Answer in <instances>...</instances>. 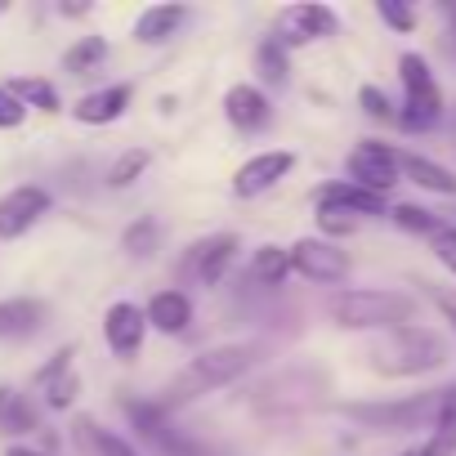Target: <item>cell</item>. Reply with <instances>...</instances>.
Segmentation results:
<instances>
[{
  "label": "cell",
  "mask_w": 456,
  "mask_h": 456,
  "mask_svg": "<svg viewBox=\"0 0 456 456\" xmlns=\"http://www.w3.org/2000/svg\"><path fill=\"white\" fill-rule=\"evenodd\" d=\"M251 362H256V349H251V345H215V349L188 358V362L166 380L157 407H161V411H175V407H183V403H192V398H201V394L228 389L233 380H242V376L251 371Z\"/></svg>",
  "instance_id": "6da1fadb"
},
{
  "label": "cell",
  "mask_w": 456,
  "mask_h": 456,
  "mask_svg": "<svg viewBox=\"0 0 456 456\" xmlns=\"http://www.w3.org/2000/svg\"><path fill=\"white\" fill-rule=\"evenodd\" d=\"M367 362L380 376H425L447 362V345L429 327H394L367 349Z\"/></svg>",
  "instance_id": "7a4b0ae2"
},
{
  "label": "cell",
  "mask_w": 456,
  "mask_h": 456,
  "mask_svg": "<svg viewBox=\"0 0 456 456\" xmlns=\"http://www.w3.org/2000/svg\"><path fill=\"white\" fill-rule=\"evenodd\" d=\"M331 318L345 331H394L416 318V300L403 291H345L331 300Z\"/></svg>",
  "instance_id": "3957f363"
},
{
  "label": "cell",
  "mask_w": 456,
  "mask_h": 456,
  "mask_svg": "<svg viewBox=\"0 0 456 456\" xmlns=\"http://www.w3.org/2000/svg\"><path fill=\"white\" fill-rule=\"evenodd\" d=\"M443 407V389L434 394H411L398 403H345L340 411L367 429H385V434H407V429H434Z\"/></svg>",
  "instance_id": "277c9868"
},
{
  "label": "cell",
  "mask_w": 456,
  "mask_h": 456,
  "mask_svg": "<svg viewBox=\"0 0 456 456\" xmlns=\"http://www.w3.org/2000/svg\"><path fill=\"white\" fill-rule=\"evenodd\" d=\"M398 77H403V90H407V103H403L398 121L407 130H429L443 117V94H438V81H434L429 63L420 54H403L398 59Z\"/></svg>",
  "instance_id": "5b68a950"
},
{
  "label": "cell",
  "mask_w": 456,
  "mask_h": 456,
  "mask_svg": "<svg viewBox=\"0 0 456 456\" xmlns=\"http://www.w3.org/2000/svg\"><path fill=\"white\" fill-rule=\"evenodd\" d=\"M336 28H340V19H336L331 5L305 0V5H287V10L278 14V37H273V41H278L282 50H291V45H314V41L336 37Z\"/></svg>",
  "instance_id": "8992f818"
},
{
  "label": "cell",
  "mask_w": 456,
  "mask_h": 456,
  "mask_svg": "<svg viewBox=\"0 0 456 456\" xmlns=\"http://www.w3.org/2000/svg\"><path fill=\"white\" fill-rule=\"evenodd\" d=\"M287 256H291V269H296L300 278L318 282V287H336V282H345L349 269H354L349 256H345L340 247L322 242V238H300Z\"/></svg>",
  "instance_id": "52a82bcc"
},
{
  "label": "cell",
  "mask_w": 456,
  "mask_h": 456,
  "mask_svg": "<svg viewBox=\"0 0 456 456\" xmlns=\"http://www.w3.org/2000/svg\"><path fill=\"white\" fill-rule=\"evenodd\" d=\"M345 166H349V183H358V188H367L376 197H385L398 183V152L385 148V143H376V139L358 143Z\"/></svg>",
  "instance_id": "ba28073f"
},
{
  "label": "cell",
  "mask_w": 456,
  "mask_h": 456,
  "mask_svg": "<svg viewBox=\"0 0 456 456\" xmlns=\"http://www.w3.org/2000/svg\"><path fill=\"white\" fill-rule=\"evenodd\" d=\"M45 210H50V192H45L41 183H19V188H10L5 197H0V242L23 238Z\"/></svg>",
  "instance_id": "9c48e42d"
},
{
  "label": "cell",
  "mask_w": 456,
  "mask_h": 456,
  "mask_svg": "<svg viewBox=\"0 0 456 456\" xmlns=\"http://www.w3.org/2000/svg\"><path fill=\"white\" fill-rule=\"evenodd\" d=\"M233 256H238V238H233V233H215V238H201V242L188 247L179 273L197 278L201 287H215V282L224 278V269L233 265Z\"/></svg>",
  "instance_id": "30bf717a"
},
{
  "label": "cell",
  "mask_w": 456,
  "mask_h": 456,
  "mask_svg": "<svg viewBox=\"0 0 456 456\" xmlns=\"http://www.w3.org/2000/svg\"><path fill=\"white\" fill-rule=\"evenodd\" d=\"M126 416L134 420V429L161 447V456H206L197 443H188L179 429H170V416L157 403H126Z\"/></svg>",
  "instance_id": "8fae6325"
},
{
  "label": "cell",
  "mask_w": 456,
  "mask_h": 456,
  "mask_svg": "<svg viewBox=\"0 0 456 456\" xmlns=\"http://www.w3.org/2000/svg\"><path fill=\"white\" fill-rule=\"evenodd\" d=\"M291 166H296V152H287V148L256 152L251 161L238 166V175H233V192H238V197H260V192H269L282 175H291Z\"/></svg>",
  "instance_id": "7c38bea8"
},
{
  "label": "cell",
  "mask_w": 456,
  "mask_h": 456,
  "mask_svg": "<svg viewBox=\"0 0 456 456\" xmlns=\"http://www.w3.org/2000/svg\"><path fill=\"white\" fill-rule=\"evenodd\" d=\"M143 336H148V318L139 305L130 300H117L108 314H103V340L117 358H134L143 349Z\"/></svg>",
  "instance_id": "4fadbf2b"
},
{
  "label": "cell",
  "mask_w": 456,
  "mask_h": 456,
  "mask_svg": "<svg viewBox=\"0 0 456 456\" xmlns=\"http://www.w3.org/2000/svg\"><path fill=\"white\" fill-rule=\"evenodd\" d=\"M224 117L233 121L238 130H247V134H256V130H265L269 126V117H273V108H269V99H265V90H256V86H228V94H224Z\"/></svg>",
  "instance_id": "5bb4252c"
},
{
  "label": "cell",
  "mask_w": 456,
  "mask_h": 456,
  "mask_svg": "<svg viewBox=\"0 0 456 456\" xmlns=\"http://www.w3.org/2000/svg\"><path fill=\"white\" fill-rule=\"evenodd\" d=\"M37 385H41V394H45V403H50L54 411L72 407V398H77V389H81V380H77V371H72V349H59V354L37 371Z\"/></svg>",
  "instance_id": "9a60e30c"
},
{
  "label": "cell",
  "mask_w": 456,
  "mask_h": 456,
  "mask_svg": "<svg viewBox=\"0 0 456 456\" xmlns=\"http://www.w3.org/2000/svg\"><path fill=\"white\" fill-rule=\"evenodd\" d=\"M45 300L32 296H14V300H0V340H28L45 327Z\"/></svg>",
  "instance_id": "2e32d148"
},
{
  "label": "cell",
  "mask_w": 456,
  "mask_h": 456,
  "mask_svg": "<svg viewBox=\"0 0 456 456\" xmlns=\"http://www.w3.org/2000/svg\"><path fill=\"white\" fill-rule=\"evenodd\" d=\"M130 94H134L130 86H103V90L77 99L72 117H77L81 126H108V121H117V117L130 108Z\"/></svg>",
  "instance_id": "e0dca14e"
},
{
  "label": "cell",
  "mask_w": 456,
  "mask_h": 456,
  "mask_svg": "<svg viewBox=\"0 0 456 456\" xmlns=\"http://www.w3.org/2000/svg\"><path fill=\"white\" fill-rule=\"evenodd\" d=\"M318 210H336V215H385V197L358 188V183H327L318 192Z\"/></svg>",
  "instance_id": "ac0fdd59"
},
{
  "label": "cell",
  "mask_w": 456,
  "mask_h": 456,
  "mask_svg": "<svg viewBox=\"0 0 456 456\" xmlns=\"http://www.w3.org/2000/svg\"><path fill=\"white\" fill-rule=\"evenodd\" d=\"M188 23V5H148L134 19V41L143 45H166L179 28Z\"/></svg>",
  "instance_id": "d6986e66"
},
{
  "label": "cell",
  "mask_w": 456,
  "mask_h": 456,
  "mask_svg": "<svg viewBox=\"0 0 456 456\" xmlns=\"http://www.w3.org/2000/svg\"><path fill=\"white\" fill-rule=\"evenodd\" d=\"M143 318H148L152 331L179 336V331H188V322H192V300H188L183 291H157L152 305L143 309Z\"/></svg>",
  "instance_id": "ffe728a7"
},
{
  "label": "cell",
  "mask_w": 456,
  "mask_h": 456,
  "mask_svg": "<svg viewBox=\"0 0 456 456\" xmlns=\"http://www.w3.org/2000/svg\"><path fill=\"white\" fill-rule=\"evenodd\" d=\"M398 175H407L411 183L429 188V192H443V197H456V175L443 170L438 161L429 157H416V152H398Z\"/></svg>",
  "instance_id": "44dd1931"
},
{
  "label": "cell",
  "mask_w": 456,
  "mask_h": 456,
  "mask_svg": "<svg viewBox=\"0 0 456 456\" xmlns=\"http://www.w3.org/2000/svg\"><path fill=\"white\" fill-rule=\"evenodd\" d=\"M72 438H77V447H81V452H90V456H139L126 438H117V434L99 429L90 416H77V420H72Z\"/></svg>",
  "instance_id": "7402d4cb"
},
{
  "label": "cell",
  "mask_w": 456,
  "mask_h": 456,
  "mask_svg": "<svg viewBox=\"0 0 456 456\" xmlns=\"http://www.w3.org/2000/svg\"><path fill=\"white\" fill-rule=\"evenodd\" d=\"M416 456H456V385L443 389V407H438L434 434H429V443Z\"/></svg>",
  "instance_id": "603a6c76"
},
{
  "label": "cell",
  "mask_w": 456,
  "mask_h": 456,
  "mask_svg": "<svg viewBox=\"0 0 456 456\" xmlns=\"http://www.w3.org/2000/svg\"><path fill=\"white\" fill-rule=\"evenodd\" d=\"M287 273H291V256L282 251V247H260L256 256H251V278L260 282V287H282L287 282Z\"/></svg>",
  "instance_id": "cb8c5ba5"
},
{
  "label": "cell",
  "mask_w": 456,
  "mask_h": 456,
  "mask_svg": "<svg viewBox=\"0 0 456 456\" xmlns=\"http://www.w3.org/2000/svg\"><path fill=\"white\" fill-rule=\"evenodd\" d=\"M103 59H108V41H103V37H81V41L63 54V68H68V77H90Z\"/></svg>",
  "instance_id": "d4e9b609"
},
{
  "label": "cell",
  "mask_w": 456,
  "mask_h": 456,
  "mask_svg": "<svg viewBox=\"0 0 456 456\" xmlns=\"http://www.w3.org/2000/svg\"><path fill=\"white\" fill-rule=\"evenodd\" d=\"M10 94H14L23 108L59 112V90H54L50 81H41V77H23V81H14V86H10Z\"/></svg>",
  "instance_id": "484cf974"
},
{
  "label": "cell",
  "mask_w": 456,
  "mask_h": 456,
  "mask_svg": "<svg viewBox=\"0 0 456 456\" xmlns=\"http://www.w3.org/2000/svg\"><path fill=\"white\" fill-rule=\"evenodd\" d=\"M148 166H152V152H148V148H126V152L108 166V183H112V188H130Z\"/></svg>",
  "instance_id": "4316f807"
},
{
  "label": "cell",
  "mask_w": 456,
  "mask_h": 456,
  "mask_svg": "<svg viewBox=\"0 0 456 456\" xmlns=\"http://www.w3.org/2000/svg\"><path fill=\"white\" fill-rule=\"evenodd\" d=\"M256 72H260L269 86H282V81L291 77V68H287V50H282L273 37H269V41L256 50Z\"/></svg>",
  "instance_id": "83f0119b"
},
{
  "label": "cell",
  "mask_w": 456,
  "mask_h": 456,
  "mask_svg": "<svg viewBox=\"0 0 456 456\" xmlns=\"http://www.w3.org/2000/svg\"><path fill=\"white\" fill-rule=\"evenodd\" d=\"M157 242H161V228H157V219H148V215L134 219V224L126 228V238H121V247H126L130 256H143V260L157 251Z\"/></svg>",
  "instance_id": "f1b7e54d"
},
{
  "label": "cell",
  "mask_w": 456,
  "mask_h": 456,
  "mask_svg": "<svg viewBox=\"0 0 456 456\" xmlns=\"http://www.w3.org/2000/svg\"><path fill=\"white\" fill-rule=\"evenodd\" d=\"M394 224L407 228V233H429V238L443 228V224H438L429 210H420V206H394Z\"/></svg>",
  "instance_id": "f546056e"
},
{
  "label": "cell",
  "mask_w": 456,
  "mask_h": 456,
  "mask_svg": "<svg viewBox=\"0 0 456 456\" xmlns=\"http://www.w3.org/2000/svg\"><path fill=\"white\" fill-rule=\"evenodd\" d=\"M23 429H37V411L23 398H10L0 411V434H23Z\"/></svg>",
  "instance_id": "4dcf8cb0"
},
{
  "label": "cell",
  "mask_w": 456,
  "mask_h": 456,
  "mask_svg": "<svg viewBox=\"0 0 456 456\" xmlns=\"http://www.w3.org/2000/svg\"><path fill=\"white\" fill-rule=\"evenodd\" d=\"M376 14L394 28V32H411L416 28V14L407 10V5H398V0H380V5H376Z\"/></svg>",
  "instance_id": "1f68e13d"
},
{
  "label": "cell",
  "mask_w": 456,
  "mask_h": 456,
  "mask_svg": "<svg viewBox=\"0 0 456 456\" xmlns=\"http://www.w3.org/2000/svg\"><path fill=\"white\" fill-rule=\"evenodd\" d=\"M28 121V108L10 94V86H0V130H14Z\"/></svg>",
  "instance_id": "d6a6232c"
},
{
  "label": "cell",
  "mask_w": 456,
  "mask_h": 456,
  "mask_svg": "<svg viewBox=\"0 0 456 456\" xmlns=\"http://www.w3.org/2000/svg\"><path fill=\"white\" fill-rule=\"evenodd\" d=\"M358 103H362V108H367V117H376V121H389V117H394L389 99H385L376 86H362V90H358Z\"/></svg>",
  "instance_id": "836d02e7"
},
{
  "label": "cell",
  "mask_w": 456,
  "mask_h": 456,
  "mask_svg": "<svg viewBox=\"0 0 456 456\" xmlns=\"http://www.w3.org/2000/svg\"><path fill=\"white\" fill-rule=\"evenodd\" d=\"M434 256L456 273V228H438V233H434Z\"/></svg>",
  "instance_id": "e575fe53"
},
{
  "label": "cell",
  "mask_w": 456,
  "mask_h": 456,
  "mask_svg": "<svg viewBox=\"0 0 456 456\" xmlns=\"http://www.w3.org/2000/svg\"><path fill=\"white\" fill-rule=\"evenodd\" d=\"M318 224L327 228V233H354V224H358V219H349V215H336V210H318Z\"/></svg>",
  "instance_id": "d590c367"
},
{
  "label": "cell",
  "mask_w": 456,
  "mask_h": 456,
  "mask_svg": "<svg viewBox=\"0 0 456 456\" xmlns=\"http://www.w3.org/2000/svg\"><path fill=\"white\" fill-rule=\"evenodd\" d=\"M434 305L443 309V318H447L452 331H456V296H452V291H434Z\"/></svg>",
  "instance_id": "8d00e7d4"
},
{
  "label": "cell",
  "mask_w": 456,
  "mask_h": 456,
  "mask_svg": "<svg viewBox=\"0 0 456 456\" xmlns=\"http://www.w3.org/2000/svg\"><path fill=\"white\" fill-rule=\"evenodd\" d=\"M59 14H63V19H86V14H90V5H86V0H72V5L63 0V5H59Z\"/></svg>",
  "instance_id": "74e56055"
},
{
  "label": "cell",
  "mask_w": 456,
  "mask_h": 456,
  "mask_svg": "<svg viewBox=\"0 0 456 456\" xmlns=\"http://www.w3.org/2000/svg\"><path fill=\"white\" fill-rule=\"evenodd\" d=\"M5 456H45V452H37V447H10Z\"/></svg>",
  "instance_id": "f35d334b"
},
{
  "label": "cell",
  "mask_w": 456,
  "mask_h": 456,
  "mask_svg": "<svg viewBox=\"0 0 456 456\" xmlns=\"http://www.w3.org/2000/svg\"><path fill=\"white\" fill-rule=\"evenodd\" d=\"M10 398H14V394H10L5 385H0V411H5V403H10Z\"/></svg>",
  "instance_id": "ab89813d"
}]
</instances>
